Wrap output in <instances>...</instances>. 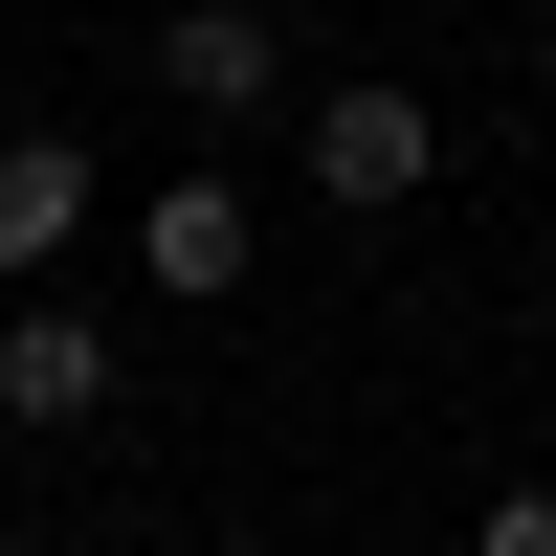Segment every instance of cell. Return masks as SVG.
<instances>
[{
    "instance_id": "277c9868",
    "label": "cell",
    "mask_w": 556,
    "mask_h": 556,
    "mask_svg": "<svg viewBox=\"0 0 556 556\" xmlns=\"http://www.w3.org/2000/svg\"><path fill=\"white\" fill-rule=\"evenodd\" d=\"M156 112H201V134L290 112V23L267 0H156Z\"/></svg>"
},
{
    "instance_id": "5b68a950",
    "label": "cell",
    "mask_w": 556,
    "mask_h": 556,
    "mask_svg": "<svg viewBox=\"0 0 556 556\" xmlns=\"http://www.w3.org/2000/svg\"><path fill=\"white\" fill-rule=\"evenodd\" d=\"M112 223V156L89 134H0V312L23 290H67V245Z\"/></svg>"
},
{
    "instance_id": "7a4b0ae2",
    "label": "cell",
    "mask_w": 556,
    "mask_h": 556,
    "mask_svg": "<svg viewBox=\"0 0 556 556\" xmlns=\"http://www.w3.org/2000/svg\"><path fill=\"white\" fill-rule=\"evenodd\" d=\"M112 401H134V334H112V312H67V290L0 312V424H23V445H89Z\"/></svg>"
},
{
    "instance_id": "6da1fadb",
    "label": "cell",
    "mask_w": 556,
    "mask_h": 556,
    "mask_svg": "<svg viewBox=\"0 0 556 556\" xmlns=\"http://www.w3.org/2000/svg\"><path fill=\"white\" fill-rule=\"evenodd\" d=\"M290 178H312L334 223H401V201L445 178V112H424L401 67H334V89H290Z\"/></svg>"
},
{
    "instance_id": "3957f363",
    "label": "cell",
    "mask_w": 556,
    "mask_h": 556,
    "mask_svg": "<svg viewBox=\"0 0 556 556\" xmlns=\"http://www.w3.org/2000/svg\"><path fill=\"white\" fill-rule=\"evenodd\" d=\"M245 267H267V201H245V178L178 156L156 201H134V290H156V312H245Z\"/></svg>"
},
{
    "instance_id": "8992f818",
    "label": "cell",
    "mask_w": 556,
    "mask_h": 556,
    "mask_svg": "<svg viewBox=\"0 0 556 556\" xmlns=\"http://www.w3.org/2000/svg\"><path fill=\"white\" fill-rule=\"evenodd\" d=\"M468 556H556V490H468Z\"/></svg>"
}]
</instances>
